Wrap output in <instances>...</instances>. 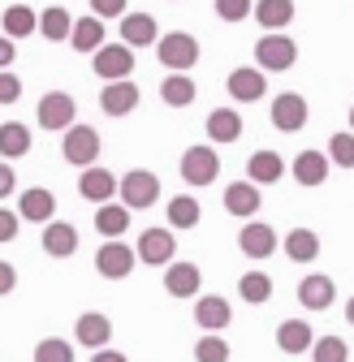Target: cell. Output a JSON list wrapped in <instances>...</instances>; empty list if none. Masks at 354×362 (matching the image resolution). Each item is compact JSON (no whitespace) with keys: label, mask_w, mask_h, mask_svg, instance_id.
Returning a JSON list of instances; mask_svg holds the SVG:
<instances>
[{"label":"cell","mask_w":354,"mask_h":362,"mask_svg":"<svg viewBox=\"0 0 354 362\" xmlns=\"http://www.w3.org/2000/svg\"><path fill=\"white\" fill-rule=\"evenodd\" d=\"M156 57L169 74H190V65H199V39L186 35V30H173V35H160L156 43Z\"/></svg>","instance_id":"1"},{"label":"cell","mask_w":354,"mask_h":362,"mask_svg":"<svg viewBox=\"0 0 354 362\" xmlns=\"http://www.w3.org/2000/svg\"><path fill=\"white\" fill-rule=\"evenodd\" d=\"M298 65V43L277 30V35H259L255 43V69H268V74H281V69H294Z\"/></svg>","instance_id":"2"},{"label":"cell","mask_w":354,"mask_h":362,"mask_svg":"<svg viewBox=\"0 0 354 362\" xmlns=\"http://www.w3.org/2000/svg\"><path fill=\"white\" fill-rule=\"evenodd\" d=\"M100 129H91V125H69L65 129V139H61V156H65V164H74V168H96V160H100Z\"/></svg>","instance_id":"3"},{"label":"cell","mask_w":354,"mask_h":362,"mask_svg":"<svg viewBox=\"0 0 354 362\" xmlns=\"http://www.w3.org/2000/svg\"><path fill=\"white\" fill-rule=\"evenodd\" d=\"M117 194L130 211H139V207H152L160 199V177L152 168H130L121 181H117Z\"/></svg>","instance_id":"4"},{"label":"cell","mask_w":354,"mask_h":362,"mask_svg":"<svg viewBox=\"0 0 354 362\" xmlns=\"http://www.w3.org/2000/svg\"><path fill=\"white\" fill-rule=\"evenodd\" d=\"M177 173H182V181H190V186H212L216 173H220L216 147H212V143H203V147H186V151H182V164H177Z\"/></svg>","instance_id":"5"},{"label":"cell","mask_w":354,"mask_h":362,"mask_svg":"<svg viewBox=\"0 0 354 362\" xmlns=\"http://www.w3.org/2000/svg\"><path fill=\"white\" fill-rule=\"evenodd\" d=\"M104 82H130V74H135V48H125V43H104V48L96 52V65H91Z\"/></svg>","instance_id":"6"},{"label":"cell","mask_w":354,"mask_h":362,"mask_svg":"<svg viewBox=\"0 0 354 362\" xmlns=\"http://www.w3.org/2000/svg\"><path fill=\"white\" fill-rule=\"evenodd\" d=\"M39 125L43 129H69V125H78L74 117H78V104H74V95L69 90H48V95L39 100Z\"/></svg>","instance_id":"7"},{"label":"cell","mask_w":354,"mask_h":362,"mask_svg":"<svg viewBox=\"0 0 354 362\" xmlns=\"http://www.w3.org/2000/svg\"><path fill=\"white\" fill-rule=\"evenodd\" d=\"M135 263H139V255L130 250L125 242H104L96 250V272H100L104 281H125L130 272H135Z\"/></svg>","instance_id":"8"},{"label":"cell","mask_w":354,"mask_h":362,"mask_svg":"<svg viewBox=\"0 0 354 362\" xmlns=\"http://www.w3.org/2000/svg\"><path fill=\"white\" fill-rule=\"evenodd\" d=\"M273 129L277 134H298L307 121H312V108H307V100L302 95H294V90H285V95H277L273 100Z\"/></svg>","instance_id":"9"},{"label":"cell","mask_w":354,"mask_h":362,"mask_svg":"<svg viewBox=\"0 0 354 362\" xmlns=\"http://www.w3.org/2000/svg\"><path fill=\"white\" fill-rule=\"evenodd\" d=\"M135 255H139L143 263H152V267H169L173 255H177V238H173V229H143Z\"/></svg>","instance_id":"10"},{"label":"cell","mask_w":354,"mask_h":362,"mask_svg":"<svg viewBox=\"0 0 354 362\" xmlns=\"http://www.w3.org/2000/svg\"><path fill=\"white\" fill-rule=\"evenodd\" d=\"M229 100H238V104H255V100H263V90H268V78H263V69H255V65H238V69H229Z\"/></svg>","instance_id":"11"},{"label":"cell","mask_w":354,"mask_h":362,"mask_svg":"<svg viewBox=\"0 0 354 362\" xmlns=\"http://www.w3.org/2000/svg\"><path fill=\"white\" fill-rule=\"evenodd\" d=\"M238 246L246 259H268L281 242H277V229L273 224H263V220H246L242 224V233H238Z\"/></svg>","instance_id":"12"},{"label":"cell","mask_w":354,"mask_h":362,"mask_svg":"<svg viewBox=\"0 0 354 362\" xmlns=\"http://www.w3.org/2000/svg\"><path fill=\"white\" fill-rule=\"evenodd\" d=\"M199 285H203V272L190 263V259H173L169 272H164V289L173 298H199Z\"/></svg>","instance_id":"13"},{"label":"cell","mask_w":354,"mask_h":362,"mask_svg":"<svg viewBox=\"0 0 354 362\" xmlns=\"http://www.w3.org/2000/svg\"><path fill=\"white\" fill-rule=\"evenodd\" d=\"M229 320H234V306L220 298V293H207V298H199L195 302V324L203 328V332H225L229 328Z\"/></svg>","instance_id":"14"},{"label":"cell","mask_w":354,"mask_h":362,"mask_svg":"<svg viewBox=\"0 0 354 362\" xmlns=\"http://www.w3.org/2000/svg\"><path fill=\"white\" fill-rule=\"evenodd\" d=\"M74 341H82L86 349H108V341H113V324H108V315H100V310L78 315V324H74Z\"/></svg>","instance_id":"15"},{"label":"cell","mask_w":354,"mask_h":362,"mask_svg":"<svg viewBox=\"0 0 354 362\" xmlns=\"http://www.w3.org/2000/svg\"><path fill=\"white\" fill-rule=\"evenodd\" d=\"M290 173H294L298 186L316 190V186H324V181H329V156L324 151H298L294 164H290Z\"/></svg>","instance_id":"16"},{"label":"cell","mask_w":354,"mask_h":362,"mask_svg":"<svg viewBox=\"0 0 354 362\" xmlns=\"http://www.w3.org/2000/svg\"><path fill=\"white\" fill-rule=\"evenodd\" d=\"M121 43L125 48H152V43H160V26L152 13H125L121 18Z\"/></svg>","instance_id":"17"},{"label":"cell","mask_w":354,"mask_h":362,"mask_svg":"<svg viewBox=\"0 0 354 362\" xmlns=\"http://www.w3.org/2000/svg\"><path fill=\"white\" fill-rule=\"evenodd\" d=\"M18 216H22V220H35V224H52V216H57V194H52V190H43V186L22 190V199H18Z\"/></svg>","instance_id":"18"},{"label":"cell","mask_w":354,"mask_h":362,"mask_svg":"<svg viewBox=\"0 0 354 362\" xmlns=\"http://www.w3.org/2000/svg\"><path fill=\"white\" fill-rule=\"evenodd\" d=\"M78 194L86 199V203H113V194H117V177L108 173V168H82V177H78Z\"/></svg>","instance_id":"19"},{"label":"cell","mask_w":354,"mask_h":362,"mask_svg":"<svg viewBox=\"0 0 354 362\" xmlns=\"http://www.w3.org/2000/svg\"><path fill=\"white\" fill-rule=\"evenodd\" d=\"M100 108H104L108 117H130V112L139 108V86H135V82H104Z\"/></svg>","instance_id":"20"},{"label":"cell","mask_w":354,"mask_h":362,"mask_svg":"<svg viewBox=\"0 0 354 362\" xmlns=\"http://www.w3.org/2000/svg\"><path fill=\"white\" fill-rule=\"evenodd\" d=\"M281 177H285V160L277 151H251V160H246V181L251 186H277Z\"/></svg>","instance_id":"21"},{"label":"cell","mask_w":354,"mask_h":362,"mask_svg":"<svg viewBox=\"0 0 354 362\" xmlns=\"http://www.w3.org/2000/svg\"><path fill=\"white\" fill-rule=\"evenodd\" d=\"M43 250H48V259H69L78 250V229L65 220H52V224H43Z\"/></svg>","instance_id":"22"},{"label":"cell","mask_w":354,"mask_h":362,"mask_svg":"<svg viewBox=\"0 0 354 362\" xmlns=\"http://www.w3.org/2000/svg\"><path fill=\"white\" fill-rule=\"evenodd\" d=\"M333 298H337V285L324 276V272H312V276H302V285H298V302H302L307 310H324V306H333Z\"/></svg>","instance_id":"23"},{"label":"cell","mask_w":354,"mask_h":362,"mask_svg":"<svg viewBox=\"0 0 354 362\" xmlns=\"http://www.w3.org/2000/svg\"><path fill=\"white\" fill-rule=\"evenodd\" d=\"M259 186H251V181H234V186H225V211L238 216V220H255L259 211Z\"/></svg>","instance_id":"24"},{"label":"cell","mask_w":354,"mask_h":362,"mask_svg":"<svg viewBox=\"0 0 354 362\" xmlns=\"http://www.w3.org/2000/svg\"><path fill=\"white\" fill-rule=\"evenodd\" d=\"M255 22L263 26V35H277L294 22V0H255Z\"/></svg>","instance_id":"25"},{"label":"cell","mask_w":354,"mask_h":362,"mask_svg":"<svg viewBox=\"0 0 354 362\" xmlns=\"http://www.w3.org/2000/svg\"><path fill=\"white\" fill-rule=\"evenodd\" d=\"M104 43H108V39H104V22H100L96 13L74 22V30H69V48H74V52H91V57H96Z\"/></svg>","instance_id":"26"},{"label":"cell","mask_w":354,"mask_h":362,"mask_svg":"<svg viewBox=\"0 0 354 362\" xmlns=\"http://www.w3.org/2000/svg\"><path fill=\"white\" fill-rule=\"evenodd\" d=\"M312 345H316V332H312V324H307V320H285L277 328V349L281 354H307Z\"/></svg>","instance_id":"27"},{"label":"cell","mask_w":354,"mask_h":362,"mask_svg":"<svg viewBox=\"0 0 354 362\" xmlns=\"http://www.w3.org/2000/svg\"><path fill=\"white\" fill-rule=\"evenodd\" d=\"M207 139L212 143H238L242 139V117H238V108H212L207 112Z\"/></svg>","instance_id":"28"},{"label":"cell","mask_w":354,"mask_h":362,"mask_svg":"<svg viewBox=\"0 0 354 362\" xmlns=\"http://www.w3.org/2000/svg\"><path fill=\"white\" fill-rule=\"evenodd\" d=\"M195 95H199V86H195L190 74H169V78L160 82V100H164L169 108H190Z\"/></svg>","instance_id":"29"},{"label":"cell","mask_w":354,"mask_h":362,"mask_svg":"<svg viewBox=\"0 0 354 362\" xmlns=\"http://www.w3.org/2000/svg\"><path fill=\"white\" fill-rule=\"evenodd\" d=\"M30 151V129L22 125V121H5L0 125V160H22Z\"/></svg>","instance_id":"30"},{"label":"cell","mask_w":354,"mask_h":362,"mask_svg":"<svg viewBox=\"0 0 354 362\" xmlns=\"http://www.w3.org/2000/svg\"><path fill=\"white\" fill-rule=\"evenodd\" d=\"M96 229H100L108 242H121V233L130 229V207H125V203H104V207H96Z\"/></svg>","instance_id":"31"},{"label":"cell","mask_w":354,"mask_h":362,"mask_svg":"<svg viewBox=\"0 0 354 362\" xmlns=\"http://www.w3.org/2000/svg\"><path fill=\"white\" fill-rule=\"evenodd\" d=\"M0 26H5V35L18 43V39H26V35H39V13H35L30 5H9L5 18H0Z\"/></svg>","instance_id":"32"},{"label":"cell","mask_w":354,"mask_h":362,"mask_svg":"<svg viewBox=\"0 0 354 362\" xmlns=\"http://www.w3.org/2000/svg\"><path fill=\"white\" fill-rule=\"evenodd\" d=\"M281 246H285V255H290L294 263H316V255H320L316 229H290V238H285Z\"/></svg>","instance_id":"33"},{"label":"cell","mask_w":354,"mask_h":362,"mask_svg":"<svg viewBox=\"0 0 354 362\" xmlns=\"http://www.w3.org/2000/svg\"><path fill=\"white\" fill-rule=\"evenodd\" d=\"M69 30H74V18H69V9H61V5H52V9H43L39 13V35L48 39V43H69Z\"/></svg>","instance_id":"34"},{"label":"cell","mask_w":354,"mask_h":362,"mask_svg":"<svg viewBox=\"0 0 354 362\" xmlns=\"http://www.w3.org/2000/svg\"><path fill=\"white\" fill-rule=\"evenodd\" d=\"M199 220H203V207H199V199H190V194H177V199H169V229H195Z\"/></svg>","instance_id":"35"},{"label":"cell","mask_w":354,"mask_h":362,"mask_svg":"<svg viewBox=\"0 0 354 362\" xmlns=\"http://www.w3.org/2000/svg\"><path fill=\"white\" fill-rule=\"evenodd\" d=\"M238 293H242L251 306H263V302L273 298V276H268V272H246V276L238 281Z\"/></svg>","instance_id":"36"},{"label":"cell","mask_w":354,"mask_h":362,"mask_svg":"<svg viewBox=\"0 0 354 362\" xmlns=\"http://www.w3.org/2000/svg\"><path fill=\"white\" fill-rule=\"evenodd\" d=\"M312 362H350V345L341 337H316Z\"/></svg>","instance_id":"37"},{"label":"cell","mask_w":354,"mask_h":362,"mask_svg":"<svg viewBox=\"0 0 354 362\" xmlns=\"http://www.w3.org/2000/svg\"><path fill=\"white\" fill-rule=\"evenodd\" d=\"M324 156H329V164H337V168H354V134H350V129L333 134Z\"/></svg>","instance_id":"38"},{"label":"cell","mask_w":354,"mask_h":362,"mask_svg":"<svg viewBox=\"0 0 354 362\" xmlns=\"http://www.w3.org/2000/svg\"><path fill=\"white\" fill-rule=\"evenodd\" d=\"M35 362H74V345L61 337H43L35 345Z\"/></svg>","instance_id":"39"},{"label":"cell","mask_w":354,"mask_h":362,"mask_svg":"<svg viewBox=\"0 0 354 362\" xmlns=\"http://www.w3.org/2000/svg\"><path fill=\"white\" fill-rule=\"evenodd\" d=\"M195 362H229V345L220 341L216 332H203L195 341Z\"/></svg>","instance_id":"40"},{"label":"cell","mask_w":354,"mask_h":362,"mask_svg":"<svg viewBox=\"0 0 354 362\" xmlns=\"http://www.w3.org/2000/svg\"><path fill=\"white\" fill-rule=\"evenodd\" d=\"M255 13V0H216V18L220 22H246Z\"/></svg>","instance_id":"41"},{"label":"cell","mask_w":354,"mask_h":362,"mask_svg":"<svg viewBox=\"0 0 354 362\" xmlns=\"http://www.w3.org/2000/svg\"><path fill=\"white\" fill-rule=\"evenodd\" d=\"M18 100H22V78L13 69H5L0 74V104H18Z\"/></svg>","instance_id":"42"},{"label":"cell","mask_w":354,"mask_h":362,"mask_svg":"<svg viewBox=\"0 0 354 362\" xmlns=\"http://www.w3.org/2000/svg\"><path fill=\"white\" fill-rule=\"evenodd\" d=\"M91 13L104 22V18H125L130 9H125V0H91Z\"/></svg>","instance_id":"43"},{"label":"cell","mask_w":354,"mask_h":362,"mask_svg":"<svg viewBox=\"0 0 354 362\" xmlns=\"http://www.w3.org/2000/svg\"><path fill=\"white\" fill-rule=\"evenodd\" d=\"M18 229H22V216L9 211V207H0V242H13Z\"/></svg>","instance_id":"44"},{"label":"cell","mask_w":354,"mask_h":362,"mask_svg":"<svg viewBox=\"0 0 354 362\" xmlns=\"http://www.w3.org/2000/svg\"><path fill=\"white\" fill-rule=\"evenodd\" d=\"M13 289H18V267L0 259V298H5V293H13Z\"/></svg>","instance_id":"45"},{"label":"cell","mask_w":354,"mask_h":362,"mask_svg":"<svg viewBox=\"0 0 354 362\" xmlns=\"http://www.w3.org/2000/svg\"><path fill=\"white\" fill-rule=\"evenodd\" d=\"M13 186H18V168H9L5 160H0V199H9Z\"/></svg>","instance_id":"46"},{"label":"cell","mask_w":354,"mask_h":362,"mask_svg":"<svg viewBox=\"0 0 354 362\" xmlns=\"http://www.w3.org/2000/svg\"><path fill=\"white\" fill-rule=\"evenodd\" d=\"M13 52H18V43H13L9 35H0V74L13 65Z\"/></svg>","instance_id":"47"},{"label":"cell","mask_w":354,"mask_h":362,"mask_svg":"<svg viewBox=\"0 0 354 362\" xmlns=\"http://www.w3.org/2000/svg\"><path fill=\"white\" fill-rule=\"evenodd\" d=\"M91 362H130V358H125L121 349H96V358H91Z\"/></svg>","instance_id":"48"},{"label":"cell","mask_w":354,"mask_h":362,"mask_svg":"<svg viewBox=\"0 0 354 362\" xmlns=\"http://www.w3.org/2000/svg\"><path fill=\"white\" fill-rule=\"evenodd\" d=\"M346 320H350V324H354V298H350V302H346Z\"/></svg>","instance_id":"49"},{"label":"cell","mask_w":354,"mask_h":362,"mask_svg":"<svg viewBox=\"0 0 354 362\" xmlns=\"http://www.w3.org/2000/svg\"><path fill=\"white\" fill-rule=\"evenodd\" d=\"M350 134H354V108H350Z\"/></svg>","instance_id":"50"}]
</instances>
